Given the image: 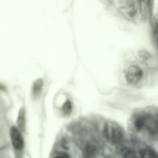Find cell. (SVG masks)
Instances as JSON below:
<instances>
[{"instance_id":"obj_1","label":"cell","mask_w":158,"mask_h":158,"mask_svg":"<svg viewBox=\"0 0 158 158\" xmlns=\"http://www.w3.org/2000/svg\"><path fill=\"white\" fill-rule=\"evenodd\" d=\"M104 136L110 143H117L123 138V131L117 123L108 122L104 128Z\"/></svg>"},{"instance_id":"obj_7","label":"cell","mask_w":158,"mask_h":158,"mask_svg":"<svg viewBox=\"0 0 158 158\" xmlns=\"http://www.w3.org/2000/svg\"><path fill=\"white\" fill-rule=\"evenodd\" d=\"M25 123H26V121H25L24 109H21L18 117V125L20 129H24Z\"/></svg>"},{"instance_id":"obj_10","label":"cell","mask_w":158,"mask_h":158,"mask_svg":"<svg viewBox=\"0 0 158 158\" xmlns=\"http://www.w3.org/2000/svg\"><path fill=\"white\" fill-rule=\"evenodd\" d=\"M55 158H69V157H68V156L66 155V154H60V155L56 156V157Z\"/></svg>"},{"instance_id":"obj_4","label":"cell","mask_w":158,"mask_h":158,"mask_svg":"<svg viewBox=\"0 0 158 158\" xmlns=\"http://www.w3.org/2000/svg\"><path fill=\"white\" fill-rule=\"evenodd\" d=\"M42 88H43V80L40 79L34 82L32 86V96L34 98L36 99L40 97L42 92Z\"/></svg>"},{"instance_id":"obj_6","label":"cell","mask_w":158,"mask_h":158,"mask_svg":"<svg viewBox=\"0 0 158 158\" xmlns=\"http://www.w3.org/2000/svg\"><path fill=\"white\" fill-rule=\"evenodd\" d=\"M140 156H141V158H157L156 153L149 148H145L142 150L140 152Z\"/></svg>"},{"instance_id":"obj_9","label":"cell","mask_w":158,"mask_h":158,"mask_svg":"<svg viewBox=\"0 0 158 158\" xmlns=\"http://www.w3.org/2000/svg\"><path fill=\"white\" fill-rule=\"evenodd\" d=\"M123 157L124 158H135L134 153H133L131 150L126 149L123 152Z\"/></svg>"},{"instance_id":"obj_3","label":"cell","mask_w":158,"mask_h":158,"mask_svg":"<svg viewBox=\"0 0 158 158\" xmlns=\"http://www.w3.org/2000/svg\"><path fill=\"white\" fill-rule=\"evenodd\" d=\"M10 137L12 146L15 150H22L23 148V138L18 128L12 127L10 130Z\"/></svg>"},{"instance_id":"obj_8","label":"cell","mask_w":158,"mask_h":158,"mask_svg":"<svg viewBox=\"0 0 158 158\" xmlns=\"http://www.w3.org/2000/svg\"><path fill=\"white\" fill-rule=\"evenodd\" d=\"M62 110H63V113H64L65 114H66V115L70 114L71 111H72V105H71L70 101L67 100V101L63 104Z\"/></svg>"},{"instance_id":"obj_2","label":"cell","mask_w":158,"mask_h":158,"mask_svg":"<svg viewBox=\"0 0 158 158\" xmlns=\"http://www.w3.org/2000/svg\"><path fill=\"white\" fill-rule=\"evenodd\" d=\"M142 76H143V72L139 66H131L128 68L125 77H126L127 81L130 84L134 85L140 82L142 78Z\"/></svg>"},{"instance_id":"obj_5","label":"cell","mask_w":158,"mask_h":158,"mask_svg":"<svg viewBox=\"0 0 158 158\" xmlns=\"http://www.w3.org/2000/svg\"><path fill=\"white\" fill-rule=\"evenodd\" d=\"M134 127L137 131H141L146 125V120L143 117H138L134 120Z\"/></svg>"}]
</instances>
